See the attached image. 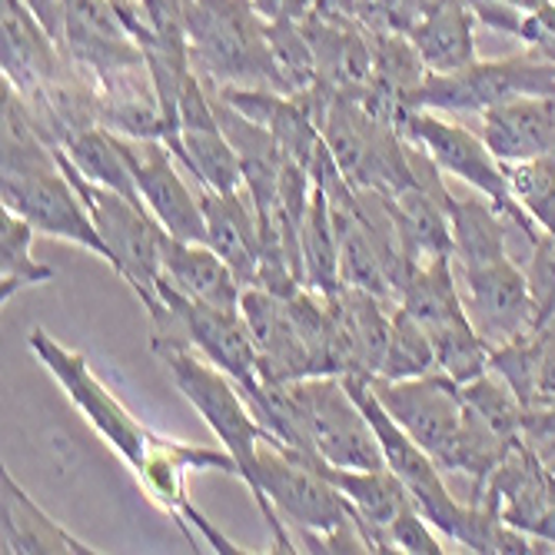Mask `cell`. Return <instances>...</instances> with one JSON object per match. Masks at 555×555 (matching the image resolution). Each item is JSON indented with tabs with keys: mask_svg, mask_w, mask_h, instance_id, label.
Wrapping results in <instances>:
<instances>
[{
	"mask_svg": "<svg viewBox=\"0 0 555 555\" xmlns=\"http://www.w3.org/2000/svg\"><path fill=\"white\" fill-rule=\"evenodd\" d=\"M186 37L193 70L207 87L280 90L270 24L254 0H186Z\"/></svg>",
	"mask_w": 555,
	"mask_h": 555,
	"instance_id": "obj_2",
	"label": "cell"
},
{
	"mask_svg": "<svg viewBox=\"0 0 555 555\" xmlns=\"http://www.w3.org/2000/svg\"><path fill=\"white\" fill-rule=\"evenodd\" d=\"M240 313L254 336L263 383H296L310 376V352L293 323L286 296L263 286H246Z\"/></svg>",
	"mask_w": 555,
	"mask_h": 555,
	"instance_id": "obj_14",
	"label": "cell"
},
{
	"mask_svg": "<svg viewBox=\"0 0 555 555\" xmlns=\"http://www.w3.org/2000/svg\"><path fill=\"white\" fill-rule=\"evenodd\" d=\"M24 552L83 555L96 548L74 539L61 522L50 519L11 476H4V555H24Z\"/></svg>",
	"mask_w": 555,
	"mask_h": 555,
	"instance_id": "obj_21",
	"label": "cell"
},
{
	"mask_svg": "<svg viewBox=\"0 0 555 555\" xmlns=\"http://www.w3.org/2000/svg\"><path fill=\"white\" fill-rule=\"evenodd\" d=\"M476 11L469 0H442V4L410 37L429 74H452L476 61Z\"/></svg>",
	"mask_w": 555,
	"mask_h": 555,
	"instance_id": "obj_19",
	"label": "cell"
},
{
	"mask_svg": "<svg viewBox=\"0 0 555 555\" xmlns=\"http://www.w3.org/2000/svg\"><path fill=\"white\" fill-rule=\"evenodd\" d=\"M323 460H310L302 452L267 436L257 446V486L254 499L273 532L276 552H299L289 539L286 522L299 529V542L313 535H330L352 522L346 499L320 473Z\"/></svg>",
	"mask_w": 555,
	"mask_h": 555,
	"instance_id": "obj_1",
	"label": "cell"
},
{
	"mask_svg": "<svg viewBox=\"0 0 555 555\" xmlns=\"http://www.w3.org/2000/svg\"><path fill=\"white\" fill-rule=\"evenodd\" d=\"M254 8L260 11V17L267 24H273V21H296V24H302L317 11V0H254Z\"/></svg>",
	"mask_w": 555,
	"mask_h": 555,
	"instance_id": "obj_29",
	"label": "cell"
},
{
	"mask_svg": "<svg viewBox=\"0 0 555 555\" xmlns=\"http://www.w3.org/2000/svg\"><path fill=\"white\" fill-rule=\"evenodd\" d=\"M34 227L4 210L0 214V302L14 299L27 286L50 283L57 273L54 267H43L34 260Z\"/></svg>",
	"mask_w": 555,
	"mask_h": 555,
	"instance_id": "obj_24",
	"label": "cell"
},
{
	"mask_svg": "<svg viewBox=\"0 0 555 555\" xmlns=\"http://www.w3.org/2000/svg\"><path fill=\"white\" fill-rule=\"evenodd\" d=\"M120 140L140 199L154 214V220L177 240L207 243L204 193H193V186L180 177L173 164L177 160L173 150L160 137H120Z\"/></svg>",
	"mask_w": 555,
	"mask_h": 555,
	"instance_id": "obj_11",
	"label": "cell"
},
{
	"mask_svg": "<svg viewBox=\"0 0 555 555\" xmlns=\"http://www.w3.org/2000/svg\"><path fill=\"white\" fill-rule=\"evenodd\" d=\"M54 154H57V164L64 167V173L80 190L100 236H104L107 254H111V267L140 296V302L150 313V323H154V326L164 323L167 320V302L160 299V276H164L167 230L154 220V214H150L143 204H137V199L83 180L74 170V164L67 160V154L61 146H54Z\"/></svg>",
	"mask_w": 555,
	"mask_h": 555,
	"instance_id": "obj_3",
	"label": "cell"
},
{
	"mask_svg": "<svg viewBox=\"0 0 555 555\" xmlns=\"http://www.w3.org/2000/svg\"><path fill=\"white\" fill-rule=\"evenodd\" d=\"M389 545L392 552H416V555H442V542L433 535V526L426 522V516L410 506L392 526H389Z\"/></svg>",
	"mask_w": 555,
	"mask_h": 555,
	"instance_id": "obj_27",
	"label": "cell"
},
{
	"mask_svg": "<svg viewBox=\"0 0 555 555\" xmlns=\"http://www.w3.org/2000/svg\"><path fill=\"white\" fill-rule=\"evenodd\" d=\"M299 249H302V286L333 299L343 289L339 240H336L326 190L317 177H313L310 210H307V220H302V230H299Z\"/></svg>",
	"mask_w": 555,
	"mask_h": 555,
	"instance_id": "obj_22",
	"label": "cell"
},
{
	"mask_svg": "<svg viewBox=\"0 0 555 555\" xmlns=\"http://www.w3.org/2000/svg\"><path fill=\"white\" fill-rule=\"evenodd\" d=\"M399 130L413 143H420L442 173L460 177L463 183L482 190L489 196V204H495L532 243H539L542 230L513 199L506 164L495 160V154L486 146L482 137H476L473 130H466L460 124H449V120L436 117L433 111H410V107L399 114Z\"/></svg>",
	"mask_w": 555,
	"mask_h": 555,
	"instance_id": "obj_8",
	"label": "cell"
},
{
	"mask_svg": "<svg viewBox=\"0 0 555 555\" xmlns=\"http://www.w3.org/2000/svg\"><path fill=\"white\" fill-rule=\"evenodd\" d=\"M370 386L379 396L386 413L406 429L436 463H442L466 420L463 386L439 370L426 376H410V379L370 376Z\"/></svg>",
	"mask_w": 555,
	"mask_h": 555,
	"instance_id": "obj_10",
	"label": "cell"
},
{
	"mask_svg": "<svg viewBox=\"0 0 555 555\" xmlns=\"http://www.w3.org/2000/svg\"><path fill=\"white\" fill-rule=\"evenodd\" d=\"M446 214L452 227V260H460L463 270H476L486 263L506 260V223L509 217L495 204L482 199H460L446 196Z\"/></svg>",
	"mask_w": 555,
	"mask_h": 555,
	"instance_id": "obj_20",
	"label": "cell"
},
{
	"mask_svg": "<svg viewBox=\"0 0 555 555\" xmlns=\"http://www.w3.org/2000/svg\"><path fill=\"white\" fill-rule=\"evenodd\" d=\"M0 8H4V50H0L4 80L24 100H34L64 80L70 57L24 0H0Z\"/></svg>",
	"mask_w": 555,
	"mask_h": 555,
	"instance_id": "obj_13",
	"label": "cell"
},
{
	"mask_svg": "<svg viewBox=\"0 0 555 555\" xmlns=\"http://www.w3.org/2000/svg\"><path fill=\"white\" fill-rule=\"evenodd\" d=\"M513 199L545 233H555V157L506 164Z\"/></svg>",
	"mask_w": 555,
	"mask_h": 555,
	"instance_id": "obj_26",
	"label": "cell"
},
{
	"mask_svg": "<svg viewBox=\"0 0 555 555\" xmlns=\"http://www.w3.org/2000/svg\"><path fill=\"white\" fill-rule=\"evenodd\" d=\"M214 469L240 479V469H236V463L227 449H207V446H193V442H180V439L154 433L150 436L143 469L137 473V482L164 513H170L177 519V526L186 532L190 542H193V535H199L214 552L236 555L243 548L233 545L204 513H199L193 506L190 492H186L190 473H214Z\"/></svg>",
	"mask_w": 555,
	"mask_h": 555,
	"instance_id": "obj_7",
	"label": "cell"
},
{
	"mask_svg": "<svg viewBox=\"0 0 555 555\" xmlns=\"http://www.w3.org/2000/svg\"><path fill=\"white\" fill-rule=\"evenodd\" d=\"M27 346L37 352V360L43 363V370L57 379V386L67 392V399L80 410V416L96 429V436L104 439L117 456L133 469V476L143 469L146 449H150V433L124 402L96 379V373L90 370L87 357L80 352L61 346L50 333L43 330H30Z\"/></svg>",
	"mask_w": 555,
	"mask_h": 555,
	"instance_id": "obj_6",
	"label": "cell"
},
{
	"mask_svg": "<svg viewBox=\"0 0 555 555\" xmlns=\"http://www.w3.org/2000/svg\"><path fill=\"white\" fill-rule=\"evenodd\" d=\"M164 280L177 293L220 310H240L246 289L214 246L177 240L170 233L164 240Z\"/></svg>",
	"mask_w": 555,
	"mask_h": 555,
	"instance_id": "obj_18",
	"label": "cell"
},
{
	"mask_svg": "<svg viewBox=\"0 0 555 555\" xmlns=\"http://www.w3.org/2000/svg\"><path fill=\"white\" fill-rule=\"evenodd\" d=\"M516 96H555V61L542 50H526L506 61H473L452 74H429L410 96V111L482 114Z\"/></svg>",
	"mask_w": 555,
	"mask_h": 555,
	"instance_id": "obj_5",
	"label": "cell"
},
{
	"mask_svg": "<svg viewBox=\"0 0 555 555\" xmlns=\"http://www.w3.org/2000/svg\"><path fill=\"white\" fill-rule=\"evenodd\" d=\"M154 352H157V360L167 366V373H170L173 386L183 392V399L199 416H204L210 433L233 456L246 489L254 492V486H257V446L270 433L257 420L246 392L223 370H217L207 357H199L190 343L160 339V343H154Z\"/></svg>",
	"mask_w": 555,
	"mask_h": 555,
	"instance_id": "obj_4",
	"label": "cell"
},
{
	"mask_svg": "<svg viewBox=\"0 0 555 555\" xmlns=\"http://www.w3.org/2000/svg\"><path fill=\"white\" fill-rule=\"evenodd\" d=\"M482 140L499 164L555 157V96H516L482 111Z\"/></svg>",
	"mask_w": 555,
	"mask_h": 555,
	"instance_id": "obj_16",
	"label": "cell"
},
{
	"mask_svg": "<svg viewBox=\"0 0 555 555\" xmlns=\"http://www.w3.org/2000/svg\"><path fill=\"white\" fill-rule=\"evenodd\" d=\"M207 246H214L223 263L243 286H257L260 276V217L246 190L240 193H204Z\"/></svg>",
	"mask_w": 555,
	"mask_h": 555,
	"instance_id": "obj_17",
	"label": "cell"
},
{
	"mask_svg": "<svg viewBox=\"0 0 555 555\" xmlns=\"http://www.w3.org/2000/svg\"><path fill=\"white\" fill-rule=\"evenodd\" d=\"M61 150L83 180H90L96 186H107V190H117V193L137 199V204H143L137 180H133V170H130V160L124 154V140L111 127L96 124V127L77 133Z\"/></svg>",
	"mask_w": 555,
	"mask_h": 555,
	"instance_id": "obj_23",
	"label": "cell"
},
{
	"mask_svg": "<svg viewBox=\"0 0 555 555\" xmlns=\"http://www.w3.org/2000/svg\"><path fill=\"white\" fill-rule=\"evenodd\" d=\"M463 283L469 320L492 346V352L535 336V307L529 280L519 267H513L509 257L476 270H463Z\"/></svg>",
	"mask_w": 555,
	"mask_h": 555,
	"instance_id": "obj_12",
	"label": "cell"
},
{
	"mask_svg": "<svg viewBox=\"0 0 555 555\" xmlns=\"http://www.w3.org/2000/svg\"><path fill=\"white\" fill-rule=\"evenodd\" d=\"M539 402H555V323L539 333Z\"/></svg>",
	"mask_w": 555,
	"mask_h": 555,
	"instance_id": "obj_28",
	"label": "cell"
},
{
	"mask_svg": "<svg viewBox=\"0 0 555 555\" xmlns=\"http://www.w3.org/2000/svg\"><path fill=\"white\" fill-rule=\"evenodd\" d=\"M436 370V346L433 336L416 323L406 310H392V333H389V349L379 376L383 379H410V376H426Z\"/></svg>",
	"mask_w": 555,
	"mask_h": 555,
	"instance_id": "obj_25",
	"label": "cell"
},
{
	"mask_svg": "<svg viewBox=\"0 0 555 555\" xmlns=\"http://www.w3.org/2000/svg\"><path fill=\"white\" fill-rule=\"evenodd\" d=\"M320 473L346 499V506H349L352 519H357L370 552H392L389 526L413 506L406 486L396 479V473L389 466H379V469H336L330 463H320Z\"/></svg>",
	"mask_w": 555,
	"mask_h": 555,
	"instance_id": "obj_15",
	"label": "cell"
},
{
	"mask_svg": "<svg viewBox=\"0 0 555 555\" xmlns=\"http://www.w3.org/2000/svg\"><path fill=\"white\" fill-rule=\"evenodd\" d=\"M296 399L310 423L317 456L336 469H379L386 466L370 416L343 376H307L293 383Z\"/></svg>",
	"mask_w": 555,
	"mask_h": 555,
	"instance_id": "obj_9",
	"label": "cell"
}]
</instances>
